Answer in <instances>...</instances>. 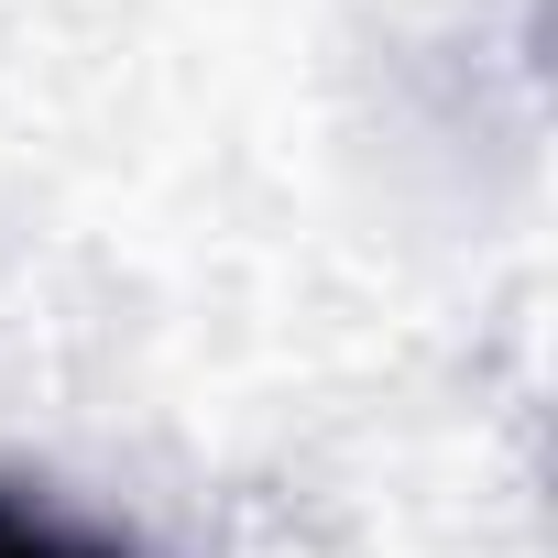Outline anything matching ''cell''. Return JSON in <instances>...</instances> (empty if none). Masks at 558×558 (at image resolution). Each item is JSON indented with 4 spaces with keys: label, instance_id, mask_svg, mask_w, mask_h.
<instances>
[{
    "label": "cell",
    "instance_id": "6da1fadb",
    "mask_svg": "<svg viewBox=\"0 0 558 558\" xmlns=\"http://www.w3.org/2000/svg\"><path fill=\"white\" fill-rule=\"evenodd\" d=\"M0 558H132V547L110 525H77V514H56V504L0 482Z\"/></svg>",
    "mask_w": 558,
    "mask_h": 558
}]
</instances>
